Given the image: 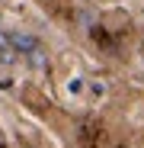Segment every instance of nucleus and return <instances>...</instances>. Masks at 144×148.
<instances>
[{"label": "nucleus", "mask_w": 144, "mask_h": 148, "mask_svg": "<svg viewBox=\"0 0 144 148\" xmlns=\"http://www.w3.org/2000/svg\"><path fill=\"white\" fill-rule=\"evenodd\" d=\"M7 42H10V52H13V55H22V58H26L32 48L42 45V42H39L32 32H26V29H7Z\"/></svg>", "instance_id": "1"}, {"label": "nucleus", "mask_w": 144, "mask_h": 148, "mask_svg": "<svg viewBox=\"0 0 144 148\" xmlns=\"http://www.w3.org/2000/svg\"><path fill=\"white\" fill-rule=\"evenodd\" d=\"M26 61H29V68H35V71H45V68H48V52H45V45L32 48V52L26 55Z\"/></svg>", "instance_id": "2"}, {"label": "nucleus", "mask_w": 144, "mask_h": 148, "mask_svg": "<svg viewBox=\"0 0 144 148\" xmlns=\"http://www.w3.org/2000/svg\"><path fill=\"white\" fill-rule=\"evenodd\" d=\"M0 61H3V64H13L16 61V55L10 52V42H7V29H0Z\"/></svg>", "instance_id": "3"}]
</instances>
